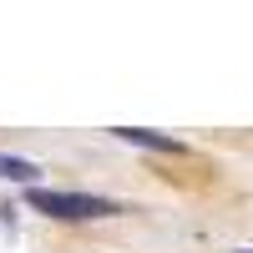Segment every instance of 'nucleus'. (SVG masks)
<instances>
[{
	"label": "nucleus",
	"instance_id": "nucleus-1",
	"mask_svg": "<svg viewBox=\"0 0 253 253\" xmlns=\"http://www.w3.org/2000/svg\"><path fill=\"white\" fill-rule=\"evenodd\" d=\"M26 203L46 218H61V223H91V218L122 213V203L101 198V193H71V187H26Z\"/></svg>",
	"mask_w": 253,
	"mask_h": 253
},
{
	"label": "nucleus",
	"instance_id": "nucleus-2",
	"mask_svg": "<svg viewBox=\"0 0 253 253\" xmlns=\"http://www.w3.org/2000/svg\"><path fill=\"white\" fill-rule=\"evenodd\" d=\"M112 137H117V142H132V147H147V152H182V142H177V137L147 132V126H117Z\"/></svg>",
	"mask_w": 253,
	"mask_h": 253
},
{
	"label": "nucleus",
	"instance_id": "nucleus-3",
	"mask_svg": "<svg viewBox=\"0 0 253 253\" xmlns=\"http://www.w3.org/2000/svg\"><path fill=\"white\" fill-rule=\"evenodd\" d=\"M0 177H5V182H26V187H36L41 167L26 162V157H15V152H0Z\"/></svg>",
	"mask_w": 253,
	"mask_h": 253
},
{
	"label": "nucleus",
	"instance_id": "nucleus-4",
	"mask_svg": "<svg viewBox=\"0 0 253 253\" xmlns=\"http://www.w3.org/2000/svg\"><path fill=\"white\" fill-rule=\"evenodd\" d=\"M233 253H253V248H233Z\"/></svg>",
	"mask_w": 253,
	"mask_h": 253
}]
</instances>
